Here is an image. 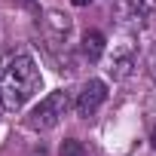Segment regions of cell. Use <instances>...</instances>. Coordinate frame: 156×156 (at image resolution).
<instances>
[{
    "label": "cell",
    "instance_id": "cell-8",
    "mask_svg": "<svg viewBox=\"0 0 156 156\" xmlns=\"http://www.w3.org/2000/svg\"><path fill=\"white\" fill-rule=\"evenodd\" d=\"M58 156H86V147L76 141V138H67V141H61Z\"/></svg>",
    "mask_w": 156,
    "mask_h": 156
},
{
    "label": "cell",
    "instance_id": "cell-6",
    "mask_svg": "<svg viewBox=\"0 0 156 156\" xmlns=\"http://www.w3.org/2000/svg\"><path fill=\"white\" fill-rule=\"evenodd\" d=\"M104 46H107V43H104V34H101V31H86V34H83V46H80V49H83V55H86L89 61H98V58L104 55Z\"/></svg>",
    "mask_w": 156,
    "mask_h": 156
},
{
    "label": "cell",
    "instance_id": "cell-3",
    "mask_svg": "<svg viewBox=\"0 0 156 156\" xmlns=\"http://www.w3.org/2000/svg\"><path fill=\"white\" fill-rule=\"evenodd\" d=\"M104 98H107V86H104V80H89L83 89H80V98H76V113L80 116H95L98 113V107L104 104Z\"/></svg>",
    "mask_w": 156,
    "mask_h": 156
},
{
    "label": "cell",
    "instance_id": "cell-7",
    "mask_svg": "<svg viewBox=\"0 0 156 156\" xmlns=\"http://www.w3.org/2000/svg\"><path fill=\"white\" fill-rule=\"evenodd\" d=\"M129 9L138 16V19H147L156 12V0H129Z\"/></svg>",
    "mask_w": 156,
    "mask_h": 156
},
{
    "label": "cell",
    "instance_id": "cell-2",
    "mask_svg": "<svg viewBox=\"0 0 156 156\" xmlns=\"http://www.w3.org/2000/svg\"><path fill=\"white\" fill-rule=\"evenodd\" d=\"M67 107H70L67 92H49V95L31 110V129H40V132L55 129V126L61 122V116L67 113Z\"/></svg>",
    "mask_w": 156,
    "mask_h": 156
},
{
    "label": "cell",
    "instance_id": "cell-10",
    "mask_svg": "<svg viewBox=\"0 0 156 156\" xmlns=\"http://www.w3.org/2000/svg\"><path fill=\"white\" fill-rule=\"evenodd\" d=\"M73 6H89V3H95V0H70Z\"/></svg>",
    "mask_w": 156,
    "mask_h": 156
},
{
    "label": "cell",
    "instance_id": "cell-4",
    "mask_svg": "<svg viewBox=\"0 0 156 156\" xmlns=\"http://www.w3.org/2000/svg\"><path fill=\"white\" fill-rule=\"evenodd\" d=\"M46 31H49V37H52L55 43H61V40L70 34V19H67L64 12L52 9V12H46Z\"/></svg>",
    "mask_w": 156,
    "mask_h": 156
},
{
    "label": "cell",
    "instance_id": "cell-11",
    "mask_svg": "<svg viewBox=\"0 0 156 156\" xmlns=\"http://www.w3.org/2000/svg\"><path fill=\"white\" fill-rule=\"evenodd\" d=\"M150 144H153V150H156V129L150 132Z\"/></svg>",
    "mask_w": 156,
    "mask_h": 156
},
{
    "label": "cell",
    "instance_id": "cell-9",
    "mask_svg": "<svg viewBox=\"0 0 156 156\" xmlns=\"http://www.w3.org/2000/svg\"><path fill=\"white\" fill-rule=\"evenodd\" d=\"M147 70H150V76H153V83H156V46L150 49V58H147Z\"/></svg>",
    "mask_w": 156,
    "mask_h": 156
},
{
    "label": "cell",
    "instance_id": "cell-1",
    "mask_svg": "<svg viewBox=\"0 0 156 156\" xmlns=\"http://www.w3.org/2000/svg\"><path fill=\"white\" fill-rule=\"evenodd\" d=\"M40 89V70L31 55H16L0 73V101L3 110H19Z\"/></svg>",
    "mask_w": 156,
    "mask_h": 156
},
{
    "label": "cell",
    "instance_id": "cell-5",
    "mask_svg": "<svg viewBox=\"0 0 156 156\" xmlns=\"http://www.w3.org/2000/svg\"><path fill=\"white\" fill-rule=\"evenodd\" d=\"M132 67H135V52L132 49L113 52V61H110V76L113 80H126V76L132 73Z\"/></svg>",
    "mask_w": 156,
    "mask_h": 156
}]
</instances>
